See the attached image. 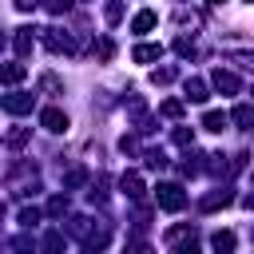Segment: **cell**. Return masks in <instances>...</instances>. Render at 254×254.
<instances>
[{"label": "cell", "mask_w": 254, "mask_h": 254, "mask_svg": "<svg viewBox=\"0 0 254 254\" xmlns=\"http://www.w3.org/2000/svg\"><path fill=\"white\" fill-rule=\"evenodd\" d=\"M40 40H44V48L56 52V56H75V40H71L67 32H60V28H44Z\"/></svg>", "instance_id": "cell-2"}, {"label": "cell", "mask_w": 254, "mask_h": 254, "mask_svg": "<svg viewBox=\"0 0 254 254\" xmlns=\"http://www.w3.org/2000/svg\"><path fill=\"white\" fill-rule=\"evenodd\" d=\"M119 190H123L127 198H135V202H139V198L147 194V190H143V175H139V171H127V175L119 179Z\"/></svg>", "instance_id": "cell-7"}, {"label": "cell", "mask_w": 254, "mask_h": 254, "mask_svg": "<svg viewBox=\"0 0 254 254\" xmlns=\"http://www.w3.org/2000/svg\"><path fill=\"white\" fill-rule=\"evenodd\" d=\"M36 4H40V0H16V8H20V12H32Z\"/></svg>", "instance_id": "cell-35"}, {"label": "cell", "mask_w": 254, "mask_h": 254, "mask_svg": "<svg viewBox=\"0 0 254 254\" xmlns=\"http://www.w3.org/2000/svg\"><path fill=\"white\" fill-rule=\"evenodd\" d=\"M24 139H28V131H12V135H8V143H12V147H24Z\"/></svg>", "instance_id": "cell-34"}, {"label": "cell", "mask_w": 254, "mask_h": 254, "mask_svg": "<svg viewBox=\"0 0 254 254\" xmlns=\"http://www.w3.org/2000/svg\"><path fill=\"white\" fill-rule=\"evenodd\" d=\"M234 246H238L234 230H214V234H210V250H214V254H234Z\"/></svg>", "instance_id": "cell-8"}, {"label": "cell", "mask_w": 254, "mask_h": 254, "mask_svg": "<svg viewBox=\"0 0 254 254\" xmlns=\"http://www.w3.org/2000/svg\"><path fill=\"white\" fill-rule=\"evenodd\" d=\"M250 4H254V0H250Z\"/></svg>", "instance_id": "cell-41"}, {"label": "cell", "mask_w": 254, "mask_h": 254, "mask_svg": "<svg viewBox=\"0 0 254 254\" xmlns=\"http://www.w3.org/2000/svg\"><path fill=\"white\" fill-rule=\"evenodd\" d=\"M175 52H179V56H190V52H194V44H190V40H179V44H175Z\"/></svg>", "instance_id": "cell-33"}, {"label": "cell", "mask_w": 254, "mask_h": 254, "mask_svg": "<svg viewBox=\"0 0 254 254\" xmlns=\"http://www.w3.org/2000/svg\"><path fill=\"white\" fill-rule=\"evenodd\" d=\"M123 254H155V250H151V242H143V238H127Z\"/></svg>", "instance_id": "cell-19"}, {"label": "cell", "mask_w": 254, "mask_h": 254, "mask_svg": "<svg viewBox=\"0 0 254 254\" xmlns=\"http://www.w3.org/2000/svg\"><path fill=\"white\" fill-rule=\"evenodd\" d=\"M179 4H187V0H179Z\"/></svg>", "instance_id": "cell-40"}, {"label": "cell", "mask_w": 254, "mask_h": 254, "mask_svg": "<svg viewBox=\"0 0 254 254\" xmlns=\"http://www.w3.org/2000/svg\"><path fill=\"white\" fill-rule=\"evenodd\" d=\"M183 238H194V226H175L167 234V242H183Z\"/></svg>", "instance_id": "cell-25"}, {"label": "cell", "mask_w": 254, "mask_h": 254, "mask_svg": "<svg viewBox=\"0 0 254 254\" xmlns=\"http://www.w3.org/2000/svg\"><path fill=\"white\" fill-rule=\"evenodd\" d=\"M230 60H238L242 67H254V52H230Z\"/></svg>", "instance_id": "cell-29"}, {"label": "cell", "mask_w": 254, "mask_h": 254, "mask_svg": "<svg viewBox=\"0 0 254 254\" xmlns=\"http://www.w3.org/2000/svg\"><path fill=\"white\" fill-rule=\"evenodd\" d=\"M155 202H159L163 210H171V214H175V210H183V206H187V190H183L179 183H159V187H155Z\"/></svg>", "instance_id": "cell-1"}, {"label": "cell", "mask_w": 254, "mask_h": 254, "mask_svg": "<svg viewBox=\"0 0 254 254\" xmlns=\"http://www.w3.org/2000/svg\"><path fill=\"white\" fill-rule=\"evenodd\" d=\"M230 123H238L242 131H254V107H250V103H238V107L230 111Z\"/></svg>", "instance_id": "cell-13"}, {"label": "cell", "mask_w": 254, "mask_h": 254, "mask_svg": "<svg viewBox=\"0 0 254 254\" xmlns=\"http://www.w3.org/2000/svg\"><path fill=\"white\" fill-rule=\"evenodd\" d=\"M250 183H254V175H250Z\"/></svg>", "instance_id": "cell-39"}, {"label": "cell", "mask_w": 254, "mask_h": 254, "mask_svg": "<svg viewBox=\"0 0 254 254\" xmlns=\"http://www.w3.org/2000/svg\"><path fill=\"white\" fill-rule=\"evenodd\" d=\"M40 127L52 131V135H64V131H67V115H64L60 107H44V111H40Z\"/></svg>", "instance_id": "cell-5"}, {"label": "cell", "mask_w": 254, "mask_h": 254, "mask_svg": "<svg viewBox=\"0 0 254 254\" xmlns=\"http://www.w3.org/2000/svg\"><path fill=\"white\" fill-rule=\"evenodd\" d=\"M12 44H16V56L24 60L32 48H36V28H16V36H12Z\"/></svg>", "instance_id": "cell-9"}, {"label": "cell", "mask_w": 254, "mask_h": 254, "mask_svg": "<svg viewBox=\"0 0 254 254\" xmlns=\"http://www.w3.org/2000/svg\"><path fill=\"white\" fill-rule=\"evenodd\" d=\"M44 8H48V12H52V16H64V12H67V8H71V0H48V4H44Z\"/></svg>", "instance_id": "cell-26"}, {"label": "cell", "mask_w": 254, "mask_h": 254, "mask_svg": "<svg viewBox=\"0 0 254 254\" xmlns=\"http://www.w3.org/2000/svg\"><path fill=\"white\" fill-rule=\"evenodd\" d=\"M107 226H87L83 234H79V246H83V254H99L103 246H107Z\"/></svg>", "instance_id": "cell-3"}, {"label": "cell", "mask_w": 254, "mask_h": 254, "mask_svg": "<svg viewBox=\"0 0 254 254\" xmlns=\"http://www.w3.org/2000/svg\"><path fill=\"white\" fill-rule=\"evenodd\" d=\"M0 103H4V111H8V115H28V111H32V103H36V95H28V91H12V95H4Z\"/></svg>", "instance_id": "cell-4"}, {"label": "cell", "mask_w": 254, "mask_h": 254, "mask_svg": "<svg viewBox=\"0 0 254 254\" xmlns=\"http://www.w3.org/2000/svg\"><path fill=\"white\" fill-rule=\"evenodd\" d=\"M0 214H4V202H0Z\"/></svg>", "instance_id": "cell-38"}, {"label": "cell", "mask_w": 254, "mask_h": 254, "mask_svg": "<svg viewBox=\"0 0 254 254\" xmlns=\"http://www.w3.org/2000/svg\"><path fill=\"white\" fill-rule=\"evenodd\" d=\"M28 75V64H20V60H12V64H0V83H20Z\"/></svg>", "instance_id": "cell-12"}, {"label": "cell", "mask_w": 254, "mask_h": 254, "mask_svg": "<svg viewBox=\"0 0 254 254\" xmlns=\"http://www.w3.org/2000/svg\"><path fill=\"white\" fill-rule=\"evenodd\" d=\"M171 254H198L194 238H183V242H171Z\"/></svg>", "instance_id": "cell-23"}, {"label": "cell", "mask_w": 254, "mask_h": 254, "mask_svg": "<svg viewBox=\"0 0 254 254\" xmlns=\"http://www.w3.org/2000/svg\"><path fill=\"white\" fill-rule=\"evenodd\" d=\"M230 202H234V194L222 187V190H214V194H206V198H202V210H218V206H230Z\"/></svg>", "instance_id": "cell-16"}, {"label": "cell", "mask_w": 254, "mask_h": 254, "mask_svg": "<svg viewBox=\"0 0 254 254\" xmlns=\"http://www.w3.org/2000/svg\"><path fill=\"white\" fill-rule=\"evenodd\" d=\"M40 250H44V254H64V230H48V234L40 238Z\"/></svg>", "instance_id": "cell-14"}, {"label": "cell", "mask_w": 254, "mask_h": 254, "mask_svg": "<svg viewBox=\"0 0 254 254\" xmlns=\"http://www.w3.org/2000/svg\"><path fill=\"white\" fill-rule=\"evenodd\" d=\"M206 4H226V0H206Z\"/></svg>", "instance_id": "cell-37"}, {"label": "cell", "mask_w": 254, "mask_h": 254, "mask_svg": "<svg viewBox=\"0 0 254 254\" xmlns=\"http://www.w3.org/2000/svg\"><path fill=\"white\" fill-rule=\"evenodd\" d=\"M12 250H16V254H32V250H36V242H32L28 234H16V238H12Z\"/></svg>", "instance_id": "cell-22"}, {"label": "cell", "mask_w": 254, "mask_h": 254, "mask_svg": "<svg viewBox=\"0 0 254 254\" xmlns=\"http://www.w3.org/2000/svg\"><path fill=\"white\" fill-rule=\"evenodd\" d=\"M155 24H159V16H155L151 8H143V12H139V16L131 20V32H139V36H143V32H151Z\"/></svg>", "instance_id": "cell-15"}, {"label": "cell", "mask_w": 254, "mask_h": 254, "mask_svg": "<svg viewBox=\"0 0 254 254\" xmlns=\"http://www.w3.org/2000/svg\"><path fill=\"white\" fill-rule=\"evenodd\" d=\"M175 75H179L175 67H155V71H151V79H155V83H171Z\"/></svg>", "instance_id": "cell-24"}, {"label": "cell", "mask_w": 254, "mask_h": 254, "mask_svg": "<svg viewBox=\"0 0 254 254\" xmlns=\"http://www.w3.org/2000/svg\"><path fill=\"white\" fill-rule=\"evenodd\" d=\"M175 143H179V147H190V131L179 127V131H175Z\"/></svg>", "instance_id": "cell-32"}, {"label": "cell", "mask_w": 254, "mask_h": 254, "mask_svg": "<svg viewBox=\"0 0 254 254\" xmlns=\"http://www.w3.org/2000/svg\"><path fill=\"white\" fill-rule=\"evenodd\" d=\"M226 123H230L226 111H206V115H202V127H206V131H222Z\"/></svg>", "instance_id": "cell-18"}, {"label": "cell", "mask_w": 254, "mask_h": 254, "mask_svg": "<svg viewBox=\"0 0 254 254\" xmlns=\"http://www.w3.org/2000/svg\"><path fill=\"white\" fill-rule=\"evenodd\" d=\"M87 183V167H71L67 175H64V190H79Z\"/></svg>", "instance_id": "cell-17"}, {"label": "cell", "mask_w": 254, "mask_h": 254, "mask_svg": "<svg viewBox=\"0 0 254 254\" xmlns=\"http://www.w3.org/2000/svg\"><path fill=\"white\" fill-rule=\"evenodd\" d=\"M95 56H99V60H111V56H115V44H111V40H99Z\"/></svg>", "instance_id": "cell-27"}, {"label": "cell", "mask_w": 254, "mask_h": 254, "mask_svg": "<svg viewBox=\"0 0 254 254\" xmlns=\"http://www.w3.org/2000/svg\"><path fill=\"white\" fill-rule=\"evenodd\" d=\"M40 87H44V91H60V79H56V75H44Z\"/></svg>", "instance_id": "cell-31"}, {"label": "cell", "mask_w": 254, "mask_h": 254, "mask_svg": "<svg viewBox=\"0 0 254 254\" xmlns=\"http://www.w3.org/2000/svg\"><path fill=\"white\" fill-rule=\"evenodd\" d=\"M206 95H210V83L198 79V75H190V79H187V99H190V103H206Z\"/></svg>", "instance_id": "cell-11"}, {"label": "cell", "mask_w": 254, "mask_h": 254, "mask_svg": "<svg viewBox=\"0 0 254 254\" xmlns=\"http://www.w3.org/2000/svg\"><path fill=\"white\" fill-rule=\"evenodd\" d=\"M131 60L135 64H155V60H163V44H135Z\"/></svg>", "instance_id": "cell-10"}, {"label": "cell", "mask_w": 254, "mask_h": 254, "mask_svg": "<svg viewBox=\"0 0 254 254\" xmlns=\"http://www.w3.org/2000/svg\"><path fill=\"white\" fill-rule=\"evenodd\" d=\"M20 222H24V226L40 222V210H36V206H24V210H20Z\"/></svg>", "instance_id": "cell-28"}, {"label": "cell", "mask_w": 254, "mask_h": 254, "mask_svg": "<svg viewBox=\"0 0 254 254\" xmlns=\"http://www.w3.org/2000/svg\"><path fill=\"white\" fill-rule=\"evenodd\" d=\"M159 111H163L167 119H179V115H183V99H163V107H159Z\"/></svg>", "instance_id": "cell-21"}, {"label": "cell", "mask_w": 254, "mask_h": 254, "mask_svg": "<svg viewBox=\"0 0 254 254\" xmlns=\"http://www.w3.org/2000/svg\"><path fill=\"white\" fill-rule=\"evenodd\" d=\"M246 206H250V210H254V194H246Z\"/></svg>", "instance_id": "cell-36"}, {"label": "cell", "mask_w": 254, "mask_h": 254, "mask_svg": "<svg viewBox=\"0 0 254 254\" xmlns=\"http://www.w3.org/2000/svg\"><path fill=\"white\" fill-rule=\"evenodd\" d=\"M103 16H107V24H119V20H123V4H119V0H107Z\"/></svg>", "instance_id": "cell-20"}, {"label": "cell", "mask_w": 254, "mask_h": 254, "mask_svg": "<svg viewBox=\"0 0 254 254\" xmlns=\"http://www.w3.org/2000/svg\"><path fill=\"white\" fill-rule=\"evenodd\" d=\"M210 87L214 91H222V95H238V75L234 71H222V67H214V75H210Z\"/></svg>", "instance_id": "cell-6"}, {"label": "cell", "mask_w": 254, "mask_h": 254, "mask_svg": "<svg viewBox=\"0 0 254 254\" xmlns=\"http://www.w3.org/2000/svg\"><path fill=\"white\" fill-rule=\"evenodd\" d=\"M64 210H67V198H52L48 202V214H64Z\"/></svg>", "instance_id": "cell-30"}]
</instances>
